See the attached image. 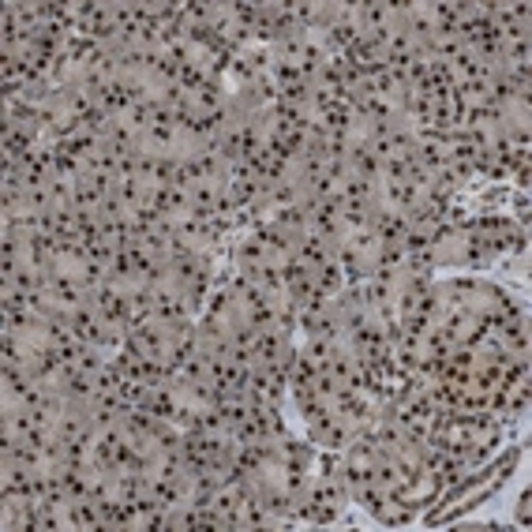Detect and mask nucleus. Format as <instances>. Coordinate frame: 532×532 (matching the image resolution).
Listing matches in <instances>:
<instances>
[{"mask_svg":"<svg viewBox=\"0 0 532 532\" xmlns=\"http://www.w3.org/2000/svg\"><path fill=\"white\" fill-rule=\"evenodd\" d=\"M338 379H334V375H330L326 368H318V375H315V379H311V394L315 397H323V401H330V397H334L338 394Z\"/></svg>","mask_w":532,"mask_h":532,"instance_id":"obj_1","label":"nucleus"},{"mask_svg":"<svg viewBox=\"0 0 532 532\" xmlns=\"http://www.w3.org/2000/svg\"><path fill=\"white\" fill-rule=\"evenodd\" d=\"M528 514H532V495H528V488H521V495H517V502H514V521L510 525L528 528Z\"/></svg>","mask_w":532,"mask_h":532,"instance_id":"obj_2","label":"nucleus"}]
</instances>
